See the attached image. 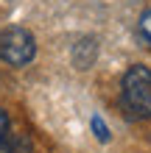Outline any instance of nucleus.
Instances as JSON below:
<instances>
[{
  "instance_id": "obj_5",
  "label": "nucleus",
  "mask_w": 151,
  "mask_h": 153,
  "mask_svg": "<svg viewBox=\"0 0 151 153\" xmlns=\"http://www.w3.org/2000/svg\"><path fill=\"white\" fill-rule=\"evenodd\" d=\"M8 139H11V120H8V114L0 109V153H6Z\"/></svg>"
},
{
  "instance_id": "obj_1",
  "label": "nucleus",
  "mask_w": 151,
  "mask_h": 153,
  "mask_svg": "<svg viewBox=\"0 0 151 153\" xmlns=\"http://www.w3.org/2000/svg\"><path fill=\"white\" fill-rule=\"evenodd\" d=\"M123 111L129 120L151 117V70L134 64L123 75Z\"/></svg>"
},
{
  "instance_id": "obj_3",
  "label": "nucleus",
  "mask_w": 151,
  "mask_h": 153,
  "mask_svg": "<svg viewBox=\"0 0 151 153\" xmlns=\"http://www.w3.org/2000/svg\"><path fill=\"white\" fill-rule=\"evenodd\" d=\"M95 56H98V42H95L92 36H84V39H78L73 45V64L78 70H90Z\"/></svg>"
},
{
  "instance_id": "obj_6",
  "label": "nucleus",
  "mask_w": 151,
  "mask_h": 153,
  "mask_svg": "<svg viewBox=\"0 0 151 153\" xmlns=\"http://www.w3.org/2000/svg\"><path fill=\"white\" fill-rule=\"evenodd\" d=\"M137 31H140V36H143V42H146L148 48H151V8H146V11L140 14Z\"/></svg>"
},
{
  "instance_id": "obj_2",
  "label": "nucleus",
  "mask_w": 151,
  "mask_h": 153,
  "mask_svg": "<svg viewBox=\"0 0 151 153\" xmlns=\"http://www.w3.org/2000/svg\"><path fill=\"white\" fill-rule=\"evenodd\" d=\"M37 56V39L25 28H6L0 33V59L11 67H25Z\"/></svg>"
},
{
  "instance_id": "obj_7",
  "label": "nucleus",
  "mask_w": 151,
  "mask_h": 153,
  "mask_svg": "<svg viewBox=\"0 0 151 153\" xmlns=\"http://www.w3.org/2000/svg\"><path fill=\"white\" fill-rule=\"evenodd\" d=\"M92 131H95V137H98L101 142H109V128H106V123L101 120L98 114L92 117Z\"/></svg>"
},
{
  "instance_id": "obj_4",
  "label": "nucleus",
  "mask_w": 151,
  "mask_h": 153,
  "mask_svg": "<svg viewBox=\"0 0 151 153\" xmlns=\"http://www.w3.org/2000/svg\"><path fill=\"white\" fill-rule=\"evenodd\" d=\"M6 153H31V139L23 137V134H11Z\"/></svg>"
}]
</instances>
